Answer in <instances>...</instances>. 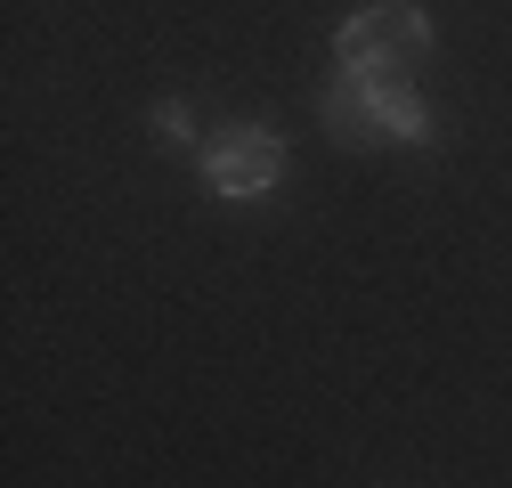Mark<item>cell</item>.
Here are the masks:
<instances>
[{"mask_svg":"<svg viewBox=\"0 0 512 488\" xmlns=\"http://www.w3.org/2000/svg\"><path fill=\"white\" fill-rule=\"evenodd\" d=\"M196 171H204V188L220 204H261L285 179V131L277 122H228V131L196 155Z\"/></svg>","mask_w":512,"mask_h":488,"instance_id":"obj_1","label":"cell"},{"mask_svg":"<svg viewBox=\"0 0 512 488\" xmlns=\"http://www.w3.org/2000/svg\"><path fill=\"white\" fill-rule=\"evenodd\" d=\"M382 41H391L399 49V66H415V57H431V17L415 9V0H391V9H382Z\"/></svg>","mask_w":512,"mask_h":488,"instance_id":"obj_2","label":"cell"},{"mask_svg":"<svg viewBox=\"0 0 512 488\" xmlns=\"http://www.w3.org/2000/svg\"><path fill=\"white\" fill-rule=\"evenodd\" d=\"M366 49H382V9H350L334 33V57H366Z\"/></svg>","mask_w":512,"mask_h":488,"instance_id":"obj_3","label":"cell"},{"mask_svg":"<svg viewBox=\"0 0 512 488\" xmlns=\"http://www.w3.org/2000/svg\"><path fill=\"white\" fill-rule=\"evenodd\" d=\"M155 139L187 147V139H196V106H187V98H155Z\"/></svg>","mask_w":512,"mask_h":488,"instance_id":"obj_4","label":"cell"}]
</instances>
